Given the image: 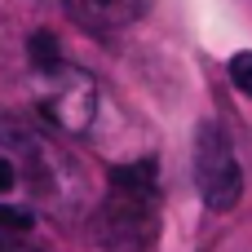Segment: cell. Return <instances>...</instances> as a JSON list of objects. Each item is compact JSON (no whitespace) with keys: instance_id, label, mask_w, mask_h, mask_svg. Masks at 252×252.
I'll list each match as a JSON object with an SVG mask.
<instances>
[{"instance_id":"obj_2","label":"cell","mask_w":252,"mask_h":252,"mask_svg":"<svg viewBox=\"0 0 252 252\" xmlns=\"http://www.w3.org/2000/svg\"><path fill=\"white\" fill-rule=\"evenodd\" d=\"M35 80H40V89H35V111H40V120H44L53 133L80 137V133L93 128V120H97V80H93L84 66L58 58L53 66L35 71Z\"/></svg>"},{"instance_id":"obj_5","label":"cell","mask_w":252,"mask_h":252,"mask_svg":"<svg viewBox=\"0 0 252 252\" xmlns=\"http://www.w3.org/2000/svg\"><path fill=\"white\" fill-rule=\"evenodd\" d=\"M62 58V49H58V35L53 31H35L31 40H27V62H31V71H44V66H53Z\"/></svg>"},{"instance_id":"obj_3","label":"cell","mask_w":252,"mask_h":252,"mask_svg":"<svg viewBox=\"0 0 252 252\" xmlns=\"http://www.w3.org/2000/svg\"><path fill=\"white\" fill-rule=\"evenodd\" d=\"M195 186L213 213H230L244 195V168L235 159L230 133L217 120H199L195 128Z\"/></svg>"},{"instance_id":"obj_6","label":"cell","mask_w":252,"mask_h":252,"mask_svg":"<svg viewBox=\"0 0 252 252\" xmlns=\"http://www.w3.org/2000/svg\"><path fill=\"white\" fill-rule=\"evenodd\" d=\"M230 84H235L244 97H252V53H235V58H230Z\"/></svg>"},{"instance_id":"obj_4","label":"cell","mask_w":252,"mask_h":252,"mask_svg":"<svg viewBox=\"0 0 252 252\" xmlns=\"http://www.w3.org/2000/svg\"><path fill=\"white\" fill-rule=\"evenodd\" d=\"M66 18L89 35H115L146 18L151 0H62Z\"/></svg>"},{"instance_id":"obj_8","label":"cell","mask_w":252,"mask_h":252,"mask_svg":"<svg viewBox=\"0 0 252 252\" xmlns=\"http://www.w3.org/2000/svg\"><path fill=\"white\" fill-rule=\"evenodd\" d=\"M13 186H18V168H13V159H9V155L0 151V199H4V195H9Z\"/></svg>"},{"instance_id":"obj_1","label":"cell","mask_w":252,"mask_h":252,"mask_svg":"<svg viewBox=\"0 0 252 252\" xmlns=\"http://www.w3.org/2000/svg\"><path fill=\"white\" fill-rule=\"evenodd\" d=\"M159 235V159L142 155L106 168V199L93 213V239L106 252H151Z\"/></svg>"},{"instance_id":"obj_7","label":"cell","mask_w":252,"mask_h":252,"mask_svg":"<svg viewBox=\"0 0 252 252\" xmlns=\"http://www.w3.org/2000/svg\"><path fill=\"white\" fill-rule=\"evenodd\" d=\"M0 226L27 230V226H31V213H27V208H9V204H0Z\"/></svg>"},{"instance_id":"obj_9","label":"cell","mask_w":252,"mask_h":252,"mask_svg":"<svg viewBox=\"0 0 252 252\" xmlns=\"http://www.w3.org/2000/svg\"><path fill=\"white\" fill-rule=\"evenodd\" d=\"M9 252H40V248H31V244H27L22 235H18V244H13V248H9Z\"/></svg>"}]
</instances>
